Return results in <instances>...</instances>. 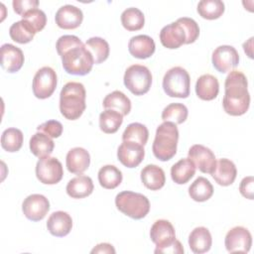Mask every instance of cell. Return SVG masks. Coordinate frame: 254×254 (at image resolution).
<instances>
[{"label":"cell","instance_id":"2e32d148","mask_svg":"<svg viewBox=\"0 0 254 254\" xmlns=\"http://www.w3.org/2000/svg\"><path fill=\"white\" fill-rule=\"evenodd\" d=\"M160 41L167 49H178L186 44L187 34L181 23L176 21L162 28L160 32Z\"/></svg>","mask_w":254,"mask_h":254},{"label":"cell","instance_id":"7dc6e473","mask_svg":"<svg viewBox=\"0 0 254 254\" xmlns=\"http://www.w3.org/2000/svg\"><path fill=\"white\" fill-rule=\"evenodd\" d=\"M252 42H253V37L250 38L247 42H245L243 44V50L244 52L247 54V56L252 59L253 58V54H252Z\"/></svg>","mask_w":254,"mask_h":254},{"label":"cell","instance_id":"ac0fdd59","mask_svg":"<svg viewBox=\"0 0 254 254\" xmlns=\"http://www.w3.org/2000/svg\"><path fill=\"white\" fill-rule=\"evenodd\" d=\"M24 60V54L18 47L12 44L1 46V66L7 72L18 71L22 67Z\"/></svg>","mask_w":254,"mask_h":254},{"label":"cell","instance_id":"5b68a950","mask_svg":"<svg viewBox=\"0 0 254 254\" xmlns=\"http://www.w3.org/2000/svg\"><path fill=\"white\" fill-rule=\"evenodd\" d=\"M116 207L133 219L144 218L150 210V201L142 193L130 190L119 192L115 197Z\"/></svg>","mask_w":254,"mask_h":254},{"label":"cell","instance_id":"b9f144b4","mask_svg":"<svg viewBox=\"0 0 254 254\" xmlns=\"http://www.w3.org/2000/svg\"><path fill=\"white\" fill-rule=\"evenodd\" d=\"M37 130L45 133L51 138H58L63 133V125L58 120H49L37 127Z\"/></svg>","mask_w":254,"mask_h":254},{"label":"cell","instance_id":"83f0119b","mask_svg":"<svg viewBox=\"0 0 254 254\" xmlns=\"http://www.w3.org/2000/svg\"><path fill=\"white\" fill-rule=\"evenodd\" d=\"M55 148V142L51 137L38 131L30 139V150L38 158L50 156Z\"/></svg>","mask_w":254,"mask_h":254},{"label":"cell","instance_id":"9a60e30c","mask_svg":"<svg viewBox=\"0 0 254 254\" xmlns=\"http://www.w3.org/2000/svg\"><path fill=\"white\" fill-rule=\"evenodd\" d=\"M189 158L201 173L211 174L214 170L216 164L215 156L209 148L203 145H192L189 150Z\"/></svg>","mask_w":254,"mask_h":254},{"label":"cell","instance_id":"7402d4cb","mask_svg":"<svg viewBox=\"0 0 254 254\" xmlns=\"http://www.w3.org/2000/svg\"><path fill=\"white\" fill-rule=\"evenodd\" d=\"M210 175L219 186L227 187L235 181L237 170L232 161L222 158L216 162L214 170Z\"/></svg>","mask_w":254,"mask_h":254},{"label":"cell","instance_id":"3957f363","mask_svg":"<svg viewBox=\"0 0 254 254\" xmlns=\"http://www.w3.org/2000/svg\"><path fill=\"white\" fill-rule=\"evenodd\" d=\"M86 91L80 82L69 81L64 85L60 93V110L68 120L78 119L85 110Z\"/></svg>","mask_w":254,"mask_h":254},{"label":"cell","instance_id":"d6986e66","mask_svg":"<svg viewBox=\"0 0 254 254\" xmlns=\"http://www.w3.org/2000/svg\"><path fill=\"white\" fill-rule=\"evenodd\" d=\"M72 227L71 216L65 211L53 212L47 221V228L49 232L56 237H64L67 235Z\"/></svg>","mask_w":254,"mask_h":254},{"label":"cell","instance_id":"e0dca14e","mask_svg":"<svg viewBox=\"0 0 254 254\" xmlns=\"http://www.w3.org/2000/svg\"><path fill=\"white\" fill-rule=\"evenodd\" d=\"M56 24L64 30L75 29L80 26L83 20L82 11L73 5H64L56 13Z\"/></svg>","mask_w":254,"mask_h":254},{"label":"cell","instance_id":"7a4b0ae2","mask_svg":"<svg viewBox=\"0 0 254 254\" xmlns=\"http://www.w3.org/2000/svg\"><path fill=\"white\" fill-rule=\"evenodd\" d=\"M222 105L224 111L231 116L243 115L248 110L250 94L248 81L243 72L234 69L226 76Z\"/></svg>","mask_w":254,"mask_h":254},{"label":"cell","instance_id":"44dd1931","mask_svg":"<svg viewBox=\"0 0 254 254\" xmlns=\"http://www.w3.org/2000/svg\"><path fill=\"white\" fill-rule=\"evenodd\" d=\"M129 53L137 59L144 60L150 58L156 50L154 40L147 35H138L130 39L128 44Z\"/></svg>","mask_w":254,"mask_h":254},{"label":"cell","instance_id":"52a82bcc","mask_svg":"<svg viewBox=\"0 0 254 254\" xmlns=\"http://www.w3.org/2000/svg\"><path fill=\"white\" fill-rule=\"evenodd\" d=\"M124 85L135 95L147 93L152 84L150 69L142 64H132L125 70Z\"/></svg>","mask_w":254,"mask_h":254},{"label":"cell","instance_id":"603a6c76","mask_svg":"<svg viewBox=\"0 0 254 254\" xmlns=\"http://www.w3.org/2000/svg\"><path fill=\"white\" fill-rule=\"evenodd\" d=\"M219 91V83L215 76L211 74L200 75L195 83V93L202 100H212L216 98Z\"/></svg>","mask_w":254,"mask_h":254},{"label":"cell","instance_id":"ab89813d","mask_svg":"<svg viewBox=\"0 0 254 254\" xmlns=\"http://www.w3.org/2000/svg\"><path fill=\"white\" fill-rule=\"evenodd\" d=\"M22 17V20L27 21L34 28L36 33L42 31L47 24V16L44 11L38 8H34L26 12Z\"/></svg>","mask_w":254,"mask_h":254},{"label":"cell","instance_id":"cb8c5ba5","mask_svg":"<svg viewBox=\"0 0 254 254\" xmlns=\"http://www.w3.org/2000/svg\"><path fill=\"white\" fill-rule=\"evenodd\" d=\"M141 181L147 189L158 190L162 189L166 183L165 172L157 165H147L141 171Z\"/></svg>","mask_w":254,"mask_h":254},{"label":"cell","instance_id":"836d02e7","mask_svg":"<svg viewBox=\"0 0 254 254\" xmlns=\"http://www.w3.org/2000/svg\"><path fill=\"white\" fill-rule=\"evenodd\" d=\"M36 31L25 20L15 22L9 29V35L11 39L19 44H27L34 39Z\"/></svg>","mask_w":254,"mask_h":254},{"label":"cell","instance_id":"ba28073f","mask_svg":"<svg viewBox=\"0 0 254 254\" xmlns=\"http://www.w3.org/2000/svg\"><path fill=\"white\" fill-rule=\"evenodd\" d=\"M58 83L57 73L50 66L41 67L33 78V93L37 98H49L56 90Z\"/></svg>","mask_w":254,"mask_h":254},{"label":"cell","instance_id":"7bdbcfd3","mask_svg":"<svg viewBox=\"0 0 254 254\" xmlns=\"http://www.w3.org/2000/svg\"><path fill=\"white\" fill-rule=\"evenodd\" d=\"M12 5H13L14 11L18 15L23 16L29 10L37 8L39 5V1L38 0H14Z\"/></svg>","mask_w":254,"mask_h":254},{"label":"cell","instance_id":"f6af8a7d","mask_svg":"<svg viewBox=\"0 0 254 254\" xmlns=\"http://www.w3.org/2000/svg\"><path fill=\"white\" fill-rule=\"evenodd\" d=\"M155 253H171V254H183L184 253V247L182 245V243L179 240H175L172 244L168 245L165 248H162L158 251H156Z\"/></svg>","mask_w":254,"mask_h":254},{"label":"cell","instance_id":"8fae6325","mask_svg":"<svg viewBox=\"0 0 254 254\" xmlns=\"http://www.w3.org/2000/svg\"><path fill=\"white\" fill-rule=\"evenodd\" d=\"M224 245L230 253H247L252 245L251 233L243 226H235L226 233Z\"/></svg>","mask_w":254,"mask_h":254},{"label":"cell","instance_id":"d6a6232c","mask_svg":"<svg viewBox=\"0 0 254 254\" xmlns=\"http://www.w3.org/2000/svg\"><path fill=\"white\" fill-rule=\"evenodd\" d=\"M123 122V115L113 109H105L99 115L100 130L106 134L117 132Z\"/></svg>","mask_w":254,"mask_h":254},{"label":"cell","instance_id":"7c38bea8","mask_svg":"<svg viewBox=\"0 0 254 254\" xmlns=\"http://www.w3.org/2000/svg\"><path fill=\"white\" fill-rule=\"evenodd\" d=\"M49 209V199L40 193H33L28 195L22 203V210L24 215L32 221L42 220L48 213Z\"/></svg>","mask_w":254,"mask_h":254},{"label":"cell","instance_id":"8d00e7d4","mask_svg":"<svg viewBox=\"0 0 254 254\" xmlns=\"http://www.w3.org/2000/svg\"><path fill=\"white\" fill-rule=\"evenodd\" d=\"M224 3L220 0H201L197 4V13L206 20L218 19L224 13Z\"/></svg>","mask_w":254,"mask_h":254},{"label":"cell","instance_id":"9c48e42d","mask_svg":"<svg viewBox=\"0 0 254 254\" xmlns=\"http://www.w3.org/2000/svg\"><path fill=\"white\" fill-rule=\"evenodd\" d=\"M36 176L42 184L56 185L63 179V165L55 157L41 158L36 165Z\"/></svg>","mask_w":254,"mask_h":254},{"label":"cell","instance_id":"bcb514c9","mask_svg":"<svg viewBox=\"0 0 254 254\" xmlns=\"http://www.w3.org/2000/svg\"><path fill=\"white\" fill-rule=\"evenodd\" d=\"M91 253H115V249L109 243H100L91 250Z\"/></svg>","mask_w":254,"mask_h":254},{"label":"cell","instance_id":"30bf717a","mask_svg":"<svg viewBox=\"0 0 254 254\" xmlns=\"http://www.w3.org/2000/svg\"><path fill=\"white\" fill-rule=\"evenodd\" d=\"M211 62L217 71L225 73L238 65L239 55L236 49L232 46L222 45L213 51Z\"/></svg>","mask_w":254,"mask_h":254},{"label":"cell","instance_id":"4dcf8cb0","mask_svg":"<svg viewBox=\"0 0 254 254\" xmlns=\"http://www.w3.org/2000/svg\"><path fill=\"white\" fill-rule=\"evenodd\" d=\"M189 194L194 201L202 202L212 196L213 187L207 179L204 177H198L190 186Z\"/></svg>","mask_w":254,"mask_h":254},{"label":"cell","instance_id":"4fadbf2b","mask_svg":"<svg viewBox=\"0 0 254 254\" xmlns=\"http://www.w3.org/2000/svg\"><path fill=\"white\" fill-rule=\"evenodd\" d=\"M151 240L156 244L154 252L167 247L176 240V232L173 224L166 219H159L154 222L150 230Z\"/></svg>","mask_w":254,"mask_h":254},{"label":"cell","instance_id":"f546056e","mask_svg":"<svg viewBox=\"0 0 254 254\" xmlns=\"http://www.w3.org/2000/svg\"><path fill=\"white\" fill-rule=\"evenodd\" d=\"M121 171L113 165H105L98 171V182L100 186L107 190L117 188L122 182Z\"/></svg>","mask_w":254,"mask_h":254},{"label":"cell","instance_id":"277c9868","mask_svg":"<svg viewBox=\"0 0 254 254\" xmlns=\"http://www.w3.org/2000/svg\"><path fill=\"white\" fill-rule=\"evenodd\" d=\"M179 130L177 124L164 121L156 130L152 150L154 156L163 162L171 160L177 153Z\"/></svg>","mask_w":254,"mask_h":254},{"label":"cell","instance_id":"484cf974","mask_svg":"<svg viewBox=\"0 0 254 254\" xmlns=\"http://www.w3.org/2000/svg\"><path fill=\"white\" fill-rule=\"evenodd\" d=\"M93 189V182L89 177L78 175L67 183L65 190L66 193L72 198H83L90 195Z\"/></svg>","mask_w":254,"mask_h":254},{"label":"cell","instance_id":"5bb4252c","mask_svg":"<svg viewBox=\"0 0 254 254\" xmlns=\"http://www.w3.org/2000/svg\"><path fill=\"white\" fill-rule=\"evenodd\" d=\"M144 156V146L132 141H123L117 150L118 160L127 168H135L139 166L143 161Z\"/></svg>","mask_w":254,"mask_h":254},{"label":"cell","instance_id":"1f68e13d","mask_svg":"<svg viewBox=\"0 0 254 254\" xmlns=\"http://www.w3.org/2000/svg\"><path fill=\"white\" fill-rule=\"evenodd\" d=\"M85 48L91 54L95 64L103 63L109 56V45L100 37L89 38L85 43Z\"/></svg>","mask_w":254,"mask_h":254},{"label":"cell","instance_id":"74e56055","mask_svg":"<svg viewBox=\"0 0 254 254\" xmlns=\"http://www.w3.org/2000/svg\"><path fill=\"white\" fill-rule=\"evenodd\" d=\"M149 138V131L144 124L134 122L129 124L122 134V141H132L143 146L146 145Z\"/></svg>","mask_w":254,"mask_h":254},{"label":"cell","instance_id":"6da1fadb","mask_svg":"<svg viewBox=\"0 0 254 254\" xmlns=\"http://www.w3.org/2000/svg\"><path fill=\"white\" fill-rule=\"evenodd\" d=\"M56 48L62 58L63 67L67 73L85 75L92 69L93 58L78 37L64 35L57 41Z\"/></svg>","mask_w":254,"mask_h":254},{"label":"cell","instance_id":"f1b7e54d","mask_svg":"<svg viewBox=\"0 0 254 254\" xmlns=\"http://www.w3.org/2000/svg\"><path fill=\"white\" fill-rule=\"evenodd\" d=\"M103 107L105 109H113L121 113L123 116L129 114L131 110L130 99L120 90H114L107 94L103 99Z\"/></svg>","mask_w":254,"mask_h":254},{"label":"cell","instance_id":"e575fe53","mask_svg":"<svg viewBox=\"0 0 254 254\" xmlns=\"http://www.w3.org/2000/svg\"><path fill=\"white\" fill-rule=\"evenodd\" d=\"M121 23L127 31H138L144 27L145 17L140 9L130 7L122 12Z\"/></svg>","mask_w":254,"mask_h":254},{"label":"cell","instance_id":"d4e9b609","mask_svg":"<svg viewBox=\"0 0 254 254\" xmlns=\"http://www.w3.org/2000/svg\"><path fill=\"white\" fill-rule=\"evenodd\" d=\"M212 244V238L206 227H195L189 236V245L190 250L195 254L207 252Z\"/></svg>","mask_w":254,"mask_h":254},{"label":"cell","instance_id":"ffe728a7","mask_svg":"<svg viewBox=\"0 0 254 254\" xmlns=\"http://www.w3.org/2000/svg\"><path fill=\"white\" fill-rule=\"evenodd\" d=\"M89 164L90 155L81 147L72 148L66 154L65 165L68 172L71 174H82L88 169Z\"/></svg>","mask_w":254,"mask_h":254},{"label":"cell","instance_id":"4316f807","mask_svg":"<svg viewBox=\"0 0 254 254\" xmlns=\"http://www.w3.org/2000/svg\"><path fill=\"white\" fill-rule=\"evenodd\" d=\"M195 174V166L190 158L181 159L171 168V178L178 185L187 184Z\"/></svg>","mask_w":254,"mask_h":254},{"label":"cell","instance_id":"ee69618b","mask_svg":"<svg viewBox=\"0 0 254 254\" xmlns=\"http://www.w3.org/2000/svg\"><path fill=\"white\" fill-rule=\"evenodd\" d=\"M253 184H254V179L252 176H249V177L243 178L239 186L240 193L248 199H253V195H254Z\"/></svg>","mask_w":254,"mask_h":254},{"label":"cell","instance_id":"8992f818","mask_svg":"<svg viewBox=\"0 0 254 254\" xmlns=\"http://www.w3.org/2000/svg\"><path fill=\"white\" fill-rule=\"evenodd\" d=\"M190 77L182 66L170 68L163 77V89L170 97L187 98L190 95Z\"/></svg>","mask_w":254,"mask_h":254},{"label":"cell","instance_id":"d590c367","mask_svg":"<svg viewBox=\"0 0 254 254\" xmlns=\"http://www.w3.org/2000/svg\"><path fill=\"white\" fill-rule=\"evenodd\" d=\"M24 141V135L18 128H8L1 135L2 148L10 153L17 152L21 149Z\"/></svg>","mask_w":254,"mask_h":254},{"label":"cell","instance_id":"f35d334b","mask_svg":"<svg viewBox=\"0 0 254 254\" xmlns=\"http://www.w3.org/2000/svg\"><path fill=\"white\" fill-rule=\"evenodd\" d=\"M188 108L183 103H171L167 105L162 111V119L164 121H171L175 124H182L188 118Z\"/></svg>","mask_w":254,"mask_h":254},{"label":"cell","instance_id":"60d3db41","mask_svg":"<svg viewBox=\"0 0 254 254\" xmlns=\"http://www.w3.org/2000/svg\"><path fill=\"white\" fill-rule=\"evenodd\" d=\"M184 27L187 34L186 44H192L196 41L199 35V27L197 23L189 17H182L177 20Z\"/></svg>","mask_w":254,"mask_h":254}]
</instances>
